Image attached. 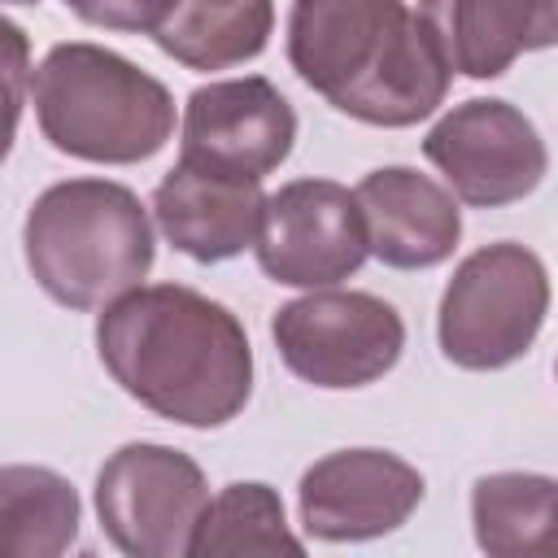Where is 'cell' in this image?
<instances>
[{"mask_svg":"<svg viewBox=\"0 0 558 558\" xmlns=\"http://www.w3.org/2000/svg\"><path fill=\"white\" fill-rule=\"evenodd\" d=\"M96 353L131 401L196 432L231 423L253 392L244 323L183 283L135 288L105 305Z\"/></svg>","mask_w":558,"mask_h":558,"instance_id":"cell-1","label":"cell"},{"mask_svg":"<svg viewBox=\"0 0 558 558\" xmlns=\"http://www.w3.org/2000/svg\"><path fill=\"white\" fill-rule=\"evenodd\" d=\"M288 61L296 78L366 126H414L445 105L449 61L405 0H292Z\"/></svg>","mask_w":558,"mask_h":558,"instance_id":"cell-2","label":"cell"},{"mask_svg":"<svg viewBox=\"0 0 558 558\" xmlns=\"http://www.w3.org/2000/svg\"><path fill=\"white\" fill-rule=\"evenodd\" d=\"M31 105L57 153L96 166L148 161L174 135V100L166 83L87 39L44 52L31 70Z\"/></svg>","mask_w":558,"mask_h":558,"instance_id":"cell-3","label":"cell"},{"mask_svg":"<svg viewBox=\"0 0 558 558\" xmlns=\"http://www.w3.org/2000/svg\"><path fill=\"white\" fill-rule=\"evenodd\" d=\"M22 248L35 283L65 310H105L153 270V222L113 179H65L35 196Z\"/></svg>","mask_w":558,"mask_h":558,"instance_id":"cell-4","label":"cell"},{"mask_svg":"<svg viewBox=\"0 0 558 558\" xmlns=\"http://www.w3.org/2000/svg\"><path fill=\"white\" fill-rule=\"evenodd\" d=\"M549 314V275L545 262L514 240H497L462 257L453 270L436 336L440 353L462 371H501L519 362Z\"/></svg>","mask_w":558,"mask_h":558,"instance_id":"cell-5","label":"cell"},{"mask_svg":"<svg viewBox=\"0 0 558 558\" xmlns=\"http://www.w3.org/2000/svg\"><path fill=\"white\" fill-rule=\"evenodd\" d=\"M209 506L196 458L157 440L113 449L96 475V514L113 549L131 558H183Z\"/></svg>","mask_w":558,"mask_h":558,"instance_id":"cell-6","label":"cell"},{"mask_svg":"<svg viewBox=\"0 0 558 558\" xmlns=\"http://www.w3.org/2000/svg\"><path fill=\"white\" fill-rule=\"evenodd\" d=\"M270 340L296 379L314 388H366L401 362L405 323L375 292L314 288L275 310Z\"/></svg>","mask_w":558,"mask_h":558,"instance_id":"cell-7","label":"cell"},{"mask_svg":"<svg viewBox=\"0 0 558 558\" xmlns=\"http://www.w3.org/2000/svg\"><path fill=\"white\" fill-rule=\"evenodd\" d=\"M423 157L445 174L453 196L475 209H497L532 196L549 170L536 122L519 105L493 96L453 105L427 131Z\"/></svg>","mask_w":558,"mask_h":558,"instance_id":"cell-8","label":"cell"},{"mask_svg":"<svg viewBox=\"0 0 558 558\" xmlns=\"http://www.w3.org/2000/svg\"><path fill=\"white\" fill-rule=\"evenodd\" d=\"M257 266L288 288H336L362 270L371 244L357 196L331 179H292L266 196Z\"/></svg>","mask_w":558,"mask_h":558,"instance_id":"cell-9","label":"cell"},{"mask_svg":"<svg viewBox=\"0 0 558 558\" xmlns=\"http://www.w3.org/2000/svg\"><path fill=\"white\" fill-rule=\"evenodd\" d=\"M296 144V109L288 96L262 78H218L187 96L179 157L214 174L262 183L288 161Z\"/></svg>","mask_w":558,"mask_h":558,"instance_id":"cell-10","label":"cell"},{"mask_svg":"<svg viewBox=\"0 0 558 558\" xmlns=\"http://www.w3.org/2000/svg\"><path fill=\"white\" fill-rule=\"evenodd\" d=\"M423 488V475L388 449H336L301 475V527L331 545L375 541L414 514Z\"/></svg>","mask_w":558,"mask_h":558,"instance_id":"cell-11","label":"cell"},{"mask_svg":"<svg viewBox=\"0 0 558 558\" xmlns=\"http://www.w3.org/2000/svg\"><path fill=\"white\" fill-rule=\"evenodd\" d=\"M262 214H266L262 183L214 174L183 157L161 174L153 192V218L161 235L201 266L227 262L248 244H257Z\"/></svg>","mask_w":558,"mask_h":558,"instance_id":"cell-12","label":"cell"},{"mask_svg":"<svg viewBox=\"0 0 558 558\" xmlns=\"http://www.w3.org/2000/svg\"><path fill=\"white\" fill-rule=\"evenodd\" d=\"M371 253L392 270H432L453 257L462 240L458 201L414 166L371 170L357 187Z\"/></svg>","mask_w":558,"mask_h":558,"instance_id":"cell-13","label":"cell"},{"mask_svg":"<svg viewBox=\"0 0 558 558\" xmlns=\"http://www.w3.org/2000/svg\"><path fill=\"white\" fill-rule=\"evenodd\" d=\"M453 74L497 78L523 52L558 44V0H418Z\"/></svg>","mask_w":558,"mask_h":558,"instance_id":"cell-14","label":"cell"},{"mask_svg":"<svg viewBox=\"0 0 558 558\" xmlns=\"http://www.w3.org/2000/svg\"><path fill=\"white\" fill-rule=\"evenodd\" d=\"M475 545L493 558H558V480L493 471L471 488Z\"/></svg>","mask_w":558,"mask_h":558,"instance_id":"cell-15","label":"cell"},{"mask_svg":"<svg viewBox=\"0 0 558 558\" xmlns=\"http://www.w3.org/2000/svg\"><path fill=\"white\" fill-rule=\"evenodd\" d=\"M270 0H179L153 31L157 48L187 70H227L262 57L270 44Z\"/></svg>","mask_w":558,"mask_h":558,"instance_id":"cell-16","label":"cell"},{"mask_svg":"<svg viewBox=\"0 0 558 558\" xmlns=\"http://www.w3.org/2000/svg\"><path fill=\"white\" fill-rule=\"evenodd\" d=\"M4 545L17 558H57L78 536V493L65 475L48 466L13 462L0 471Z\"/></svg>","mask_w":558,"mask_h":558,"instance_id":"cell-17","label":"cell"},{"mask_svg":"<svg viewBox=\"0 0 558 558\" xmlns=\"http://www.w3.org/2000/svg\"><path fill=\"white\" fill-rule=\"evenodd\" d=\"M218 554H301V541L288 532L283 501L270 484L235 480L218 497H209L192 541V558Z\"/></svg>","mask_w":558,"mask_h":558,"instance_id":"cell-18","label":"cell"},{"mask_svg":"<svg viewBox=\"0 0 558 558\" xmlns=\"http://www.w3.org/2000/svg\"><path fill=\"white\" fill-rule=\"evenodd\" d=\"M74 17L105 31H157L179 0H61Z\"/></svg>","mask_w":558,"mask_h":558,"instance_id":"cell-19","label":"cell"},{"mask_svg":"<svg viewBox=\"0 0 558 558\" xmlns=\"http://www.w3.org/2000/svg\"><path fill=\"white\" fill-rule=\"evenodd\" d=\"M9 4H35V0H9Z\"/></svg>","mask_w":558,"mask_h":558,"instance_id":"cell-20","label":"cell"}]
</instances>
